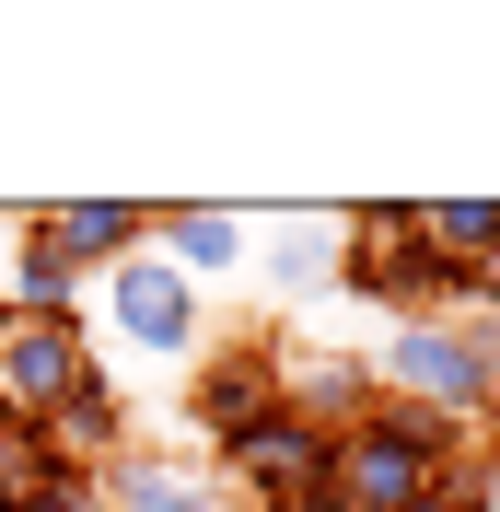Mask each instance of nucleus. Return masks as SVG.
<instances>
[{
    "instance_id": "1",
    "label": "nucleus",
    "mask_w": 500,
    "mask_h": 512,
    "mask_svg": "<svg viewBox=\"0 0 500 512\" xmlns=\"http://www.w3.org/2000/svg\"><path fill=\"white\" fill-rule=\"evenodd\" d=\"M361 361H373V384L396 396V408L442 419V431H477V419L500 408V326H489V315L384 326V350H361Z\"/></svg>"
},
{
    "instance_id": "2",
    "label": "nucleus",
    "mask_w": 500,
    "mask_h": 512,
    "mask_svg": "<svg viewBox=\"0 0 500 512\" xmlns=\"http://www.w3.org/2000/svg\"><path fill=\"white\" fill-rule=\"evenodd\" d=\"M338 291L349 303H373L384 326H431V315H466L477 291L419 245L407 222V198H373V210H349V245H338Z\"/></svg>"
},
{
    "instance_id": "3",
    "label": "nucleus",
    "mask_w": 500,
    "mask_h": 512,
    "mask_svg": "<svg viewBox=\"0 0 500 512\" xmlns=\"http://www.w3.org/2000/svg\"><path fill=\"white\" fill-rule=\"evenodd\" d=\"M454 454H466V431H442V419L384 396L373 419L338 431V501L349 512H419V501H442V466Z\"/></svg>"
},
{
    "instance_id": "4",
    "label": "nucleus",
    "mask_w": 500,
    "mask_h": 512,
    "mask_svg": "<svg viewBox=\"0 0 500 512\" xmlns=\"http://www.w3.org/2000/svg\"><path fill=\"white\" fill-rule=\"evenodd\" d=\"M94 291H105V338H117L128 361H198L210 350V291H198L187 268H163L152 245L117 256Z\"/></svg>"
},
{
    "instance_id": "5",
    "label": "nucleus",
    "mask_w": 500,
    "mask_h": 512,
    "mask_svg": "<svg viewBox=\"0 0 500 512\" xmlns=\"http://www.w3.org/2000/svg\"><path fill=\"white\" fill-rule=\"evenodd\" d=\"M268 408H280V338H210L198 373H187L198 443H233V431H256Z\"/></svg>"
},
{
    "instance_id": "6",
    "label": "nucleus",
    "mask_w": 500,
    "mask_h": 512,
    "mask_svg": "<svg viewBox=\"0 0 500 512\" xmlns=\"http://www.w3.org/2000/svg\"><path fill=\"white\" fill-rule=\"evenodd\" d=\"M82 373H94V338H82V326L0 315V408H12V419H47Z\"/></svg>"
},
{
    "instance_id": "7",
    "label": "nucleus",
    "mask_w": 500,
    "mask_h": 512,
    "mask_svg": "<svg viewBox=\"0 0 500 512\" xmlns=\"http://www.w3.org/2000/svg\"><path fill=\"white\" fill-rule=\"evenodd\" d=\"M24 233H35V245H59L82 280H105L117 256L152 245V210H140V198H47V210H24Z\"/></svg>"
},
{
    "instance_id": "8",
    "label": "nucleus",
    "mask_w": 500,
    "mask_h": 512,
    "mask_svg": "<svg viewBox=\"0 0 500 512\" xmlns=\"http://www.w3.org/2000/svg\"><path fill=\"white\" fill-rule=\"evenodd\" d=\"M105 501H117V512H245L210 454H140V443L105 466Z\"/></svg>"
},
{
    "instance_id": "9",
    "label": "nucleus",
    "mask_w": 500,
    "mask_h": 512,
    "mask_svg": "<svg viewBox=\"0 0 500 512\" xmlns=\"http://www.w3.org/2000/svg\"><path fill=\"white\" fill-rule=\"evenodd\" d=\"M152 256H163V268H187L198 291H221V280H245L256 222H245V210H198V198H175V210H152Z\"/></svg>"
},
{
    "instance_id": "10",
    "label": "nucleus",
    "mask_w": 500,
    "mask_h": 512,
    "mask_svg": "<svg viewBox=\"0 0 500 512\" xmlns=\"http://www.w3.org/2000/svg\"><path fill=\"white\" fill-rule=\"evenodd\" d=\"M338 245H349V210H280L256 222V280L268 291H338Z\"/></svg>"
},
{
    "instance_id": "11",
    "label": "nucleus",
    "mask_w": 500,
    "mask_h": 512,
    "mask_svg": "<svg viewBox=\"0 0 500 512\" xmlns=\"http://www.w3.org/2000/svg\"><path fill=\"white\" fill-rule=\"evenodd\" d=\"M35 431H47V454H59V466H94V478H105V466L128 454V396L105 384V361H94V373L70 384V396L35 419Z\"/></svg>"
},
{
    "instance_id": "12",
    "label": "nucleus",
    "mask_w": 500,
    "mask_h": 512,
    "mask_svg": "<svg viewBox=\"0 0 500 512\" xmlns=\"http://www.w3.org/2000/svg\"><path fill=\"white\" fill-rule=\"evenodd\" d=\"M280 408H303L314 431H349V419L384 408V384L361 350H303V361H280Z\"/></svg>"
},
{
    "instance_id": "13",
    "label": "nucleus",
    "mask_w": 500,
    "mask_h": 512,
    "mask_svg": "<svg viewBox=\"0 0 500 512\" xmlns=\"http://www.w3.org/2000/svg\"><path fill=\"white\" fill-rule=\"evenodd\" d=\"M407 222H419V245H431L454 280H477L500 256V198H407Z\"/></svg>"
},
{
    "instance_id": "14",
    "label": "nucleus",
    "mask_w": 500,
    "mask_h": 512,
    "mask_svg": "<svg viewBox=\"0 0 500 512\" xmlns=\"http://www.w3.org/2000/svg\"><path fill=\"white\" fill-rule=\"evenodd\" d=\"M82 268H70L59 245H35V233H12V291H0V315H47V326H82Z\"/></svg>"
},
{
    "instance_id": "15",
    "label": "nucleus",
    "mask_w": 500,
    "mask_h": 512,
    "mask_svg": "<svg viewBox=\"0 0 500 512\" xmlns=\"http://www.w3.org/2000/svg\"><path fill=\"white\" fill-rule=\"evenodd\" d=\"M47 478H59V454H47V431L0 408V512H24V501H35Z\"/></svg>"
},
{
    "instance_id": "16",
    "label": "nucleus",
    "mask_w": 500,
    "mask_h": 512,
    "mask_svg": "<svg viewBox=\"0 0 500 512\" xmlns=\"http://www.w3.org/2000/svg\"><path fill=\"white\" fill-rule=\"evenodd\" d=\"M24 512H105V478H94V466H59V478L35 489Z\"/></svg>"
},
{
    "instance_id": "17",
    "label": "nucleus",
    "mask_w": 500,
    "mask_h": 512,
    "mask_svg": "<svg viewBox=\"0 0 500 512\" xmlns=\"http://www.w3.org/2000/svg\"><path fill=\"white\" fill-rule=\"evenodd\" d=\"M466 291H477L466 315H489V326H500V256H489V268H477V280H466Z\"/></svg>"
},
{
    "instance_id": "18",
    "label": "nucleus",
    "mask_w": 500,
    "mask_h": 512,
    "mask_svg": "<svg viewBox=\"0 0 500 512\" xmlns=\"http://www.w3.org/2000/svg\"><path fill=\"white\" fill-rule=\"evenodd\" d=\"M466 454H477V466H489V489H500V408L477 419V443H466Z\"/></svg>"
},
{
    "instance_id": "19",
    "label": "nucleus",
    "mask_w": 500,
    "mask_h": 512,
    "mask_svg": "<svg viewBox=\"0 0 500 512\" xmlns=\"http://www.w3.org/2000/svg\"><path fill=\"white\" fill-rule=\"evenodd\" d=\"M303 512H349V501H338V489H326V501H303Z\"/></svg>"
},
{
    "instance_id": "20",
    "label": "nucleus",
    "mask_w": 500,
    "mask_h": 512,
    "mask_svg": "<svg viewBox=\"0 0 500 512\" xmlns=\"http://www.w3.org/2000/svg\"><path fill=\"white\" fill-rule=\"evenodd\" d=\"M419 512H466V501H419Z\"/></svg>"
}]
</instances>
